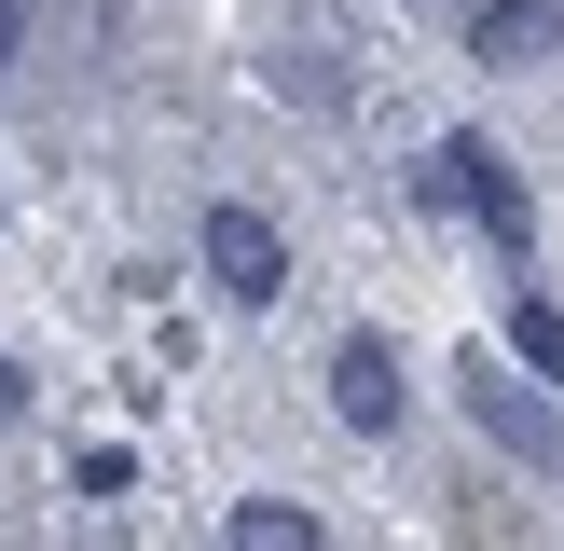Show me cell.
<instances>
[{"label":"cell","mask_w":564,"mask_h":551,"mask_svg":"<svg viewBox=\"0 0 564 551\" xmlns=\"http://www.w3.org/2000/svg\"><path fill=\"white\" fill-rule=\"evenodd\" d=\"M330 413H345L358 441H386L413 413V386H400V345H386V331H345V345H330Z\"/></svg>","instance_id":"cell-4"},{"label":"cell","mask_w":564,"mask_h":551,"mask_svg":"<svg viewBox=\"0 0 564 551\" xmlns=\"http://www.w3.org/2000/svg\"><path fill=\"white\" fill-rule=\"evenodd\" d=\"M455 400H468V428H482L510 468H564V400H551L538 372H496V358H468Z\"/></svg>","instance_id":"cell-2"},{"label":"cell","mask_w":564,"mask_h":551,"mask_svg":"<svg viewBox=\"0 0 564 551\" xmlns=\"http://www.w3.org/2000/svg\"><path fill=\"white\" fill-rule=\"evenodd\" d=\"M510 358L564 400V303H551V290H510Z\"/></svg>","instance_id":"cell-6"},{"label":"cell","mask_w":564,"mask_h":551,"mask_svg":"<svg viewBox=\"0 0 564 551\" xmlns=\"http://www.w3.org/2000/svg\"><path fill=\"white\" fill-rule=\"evenodd\" d=\"M468 55L482 69H551L564 55V0H468Z\"/></svg>","instance_id":"cell-5"},{"label":"cell","mask_w":564,"mask_h":551,"mask_svg":"<svg viewBox=\"0 0 564 551\" xmlns=\"http://www.w3.org/2000/svg\"><path fill=\"white\" fill-rule=\"evenodd\" d=\"M220 538H235V551H317V510H290V496H235Z\"/></svg>","instance_id":"cell-7"},{"label":"cell","mask_w":564,"mask_h":551,"mask_svg":"<svg viewBox=\"0 0 564 551\" xmlns=\"http://www.w3.org/2000/svg\"><path fill=\"white\" fill-rule=\"evenodd\" d=\"M427 207H468L496 235V262H523V248H538V207H523V180H510V152H496V138H441L427 152Z\"/></svg>","instance_id":"cell-1"},{"label":"cell","mask_w":564,"mask_h":551,"mask_svg":"<svg viewBox=\"0 0 564 551\" xmlns=\"http://www.w3.org/2000/svg\"><path fill=\"white\" fill-rule=\"evenodd\" d=\"M14 413H28V372H14V358H0V428H14Z\"/></svg>","instance_id":"cell-8"},{"label":"cell","mask_w":564,"mask_h":551,"mask_svg":"<svg viewBox=\"0 0 564 551\" xmlns=\"http://www.w3.org/2000/svg\"><path fill=\"white\" fill-rule=\"evenodd\" d=\"M441 14H468V0H441Z\"/></svg>","instance_id":"cell-9"},{"label":"cell","mask_w":564,"mask_h":551,"mask_svg":"<svg viewBox=\"0 0 564 551\" xmlns=\"http://www.w3.org/2000/svg\"><path fill=\"white\" fill-rule=\"evenodd\" d=\"M207 290L220 303H275L290 290V235L262 207H207Z\"/></svg>","instance_id":"cell-3"}]
</instances>
